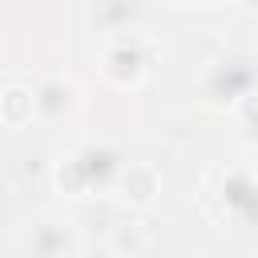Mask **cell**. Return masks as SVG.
I'll use <instances>...</instances> for the list:
<instances>
[{"label": "cell", "mask_w": 258, "mask_h": 258, "mask_svg": "<svg viewBox=\"0 0 258 258\" xmlns=\"http://www.w3.org/2000/svg\"><path fill=\"white\" fill-rule=\"evenodd\" d=\"M117 194H121V202H129V206L141 210V206H149L161 194V177H157L153 165H129L121 173V181H117Z\"/></svg>", "instance_id": "cell-1"}, {"label": "cell", "mask_w": 258, "mask_h": 258, "mask_svg": "<svg viewBox=\"0 0 258 258\" xmlns=\"http://www.w3.org/2000/svg\"><path fill=\"white\" fill-rule=\"evenodd\" d=\"M141 73H145V60L129 48V44H117V48H109L105 52V77L113 81V85H137L141 81Z\"/></svg>", "instance_id": "cell-2"}, {"label": "cell", "mask_w": 258, "mask_h": 258, "mask_svg": "<svg viewBox=\"0 0 258 258\" xmlns=\"http://www.w3.org/2000/svg\"><path fill=\"white\" fill-rule=\"evenodd\" d=\"M36 113V93L24 85H8L0 89V121L4 125H28Z\"/></svg>", "instance_id": "cell-3"}, {"label": "cell", "mask_w": 258, "mask_h": 258, "mask_svg": "<svg viewBox=\"0 0 258 258\" xmlns=\"http://www.w3.org/2000/svg\"><path fill=\"white\" fill-rule=\"evenodd\" d=\"M36 109H44V113H52V117L73 113V109H77V85H73V81L52 77V81L36 93Z\"/></svg>", "instance_id": "cell-4"}, {"label": "cell", "mask_w": 258, "mask_h": 258, "mask_svg": "<svg viewBox=\"0 0 258 258\" xmlns=\"http://www.w3.org/2000/svg\"><path fill=\"white\" fill-rule=\"evenodd\" d=\"M113 242H117V250L137 254V250H145V246H149V230H145V222H121V226H117V234H113Z\"/></svg>", "instance_id": "cell-5"}, {"label": "cell", "mask_w": 258, "mask_h": 258, "mask_svg": "<svg viewBox=\"0 0 258 258\" xmlns=\"http://www.w3.org/2000/svg\"><path fill=\"white\" fill-rule=\"evenodd\" d=\"M242 4H246V8H258V0H242Z\"/></svg>", "instance_id": "cell-6"}]
</instances>
